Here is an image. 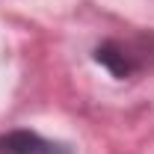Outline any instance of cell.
Masks as SVG:
<instances>
[{"label": "cell", "mask_w": 154, "mask_h": 154, "mask_svg": "<svg viewBox=\"0 0 154 154\" xmlns=\"http://www.w3.org/2000/svg\"><path fill=\"white\" fill-rule=\"evenodd\" d=\"M0 154H74L71 145L48 139L30 128H15L0 134Z\"/></svg>", "instance_id": "7a4b0ae2"}, {"label": "cell", "mask_w": 154, "mask_h": 154, "mask_svg": "<svg viewBox=\"0 0 154 154\" xmlns=\"http://www.w3.org/2000/svg\"><path fill=\"white\" fill-rule=\"evenodd\" d=\"M101 68H107L116 80H134L154 62V36H134V38H104L92 51Z\"/></svg>", "instance_id": "6da1fadb"}]
</instances>
